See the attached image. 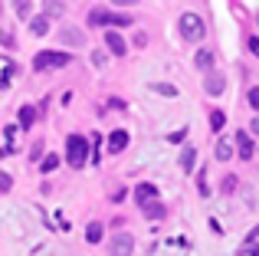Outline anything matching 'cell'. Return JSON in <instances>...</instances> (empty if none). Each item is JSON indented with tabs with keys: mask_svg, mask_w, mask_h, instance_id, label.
I'll return each mask as SVG.
<instances>
[{
	"mask_svg": "<svg viewBox=\"0 0 259 256\" xmlns=\"http://www.w3.org/2000/svg\"><path fill=\"white\" fill-rule=\"evenodd\" d=\"M30 26H33V33H36V36H46V33H50V20H46V17H33Z\"/></svg>",
	"mask_w": 259,
	"mask_h": 256,
	"instance_id": "18",
	"label": "cell"
},
{
	"mask_svg": "<svg viewBox=\"0 0 259 256\" xmlns=\"http://www.w3.org/2000/svg\"><path fill=\"white\" fill-rule=\"evenodd\" d=\"M249 53L259 59V36H249Z\"/></svg>",
	"mask_w": 259,
	"mask_h": 256,
	"instance_id": "30",
	"label": "cell"
},
{
	"mask_svg": "<svg viewBox=\"0 0 259 256\" xmlns=\"http://www.w3.org/2000/svg\"><path fill=\"white\" fill-rule=\"evenodd\" d=\"M56 164H59V158H56V154H46V158L39 161V171H43V174H50Z\"/></svg>",
	"mask_w": 259,
	"mask_h": 256,
	"instance_id": "22",
	"label": "cell"
},
{
	"mask_svg": "<svg viewBox=\"0 0 259 256\" xmlns=\"http://www.w3.org/2000/svg\"><path fill=\"white\" fill-rule=\"evenodd\" d=\"M246 99H249V105H253V109L259 112V86H253V89H249V96H246Z\"/></svg>",
	"mask_w": 259,
	"mask_h": 256,
	"instance_id": "26",
	"label": "cell"
},
{
	"mask_svg": "<svg viewBox=\"0 0 259 256\" xmlns=\"http://www.w3.org/2000/svg\"><path fill=\"white\" fill-rule=\"evenodd\" d=\"M194 161H197V151L194 148H184L181 151V167L184 171H194Z\"/></svg>",
	"mask_w": 259,
	"mask_h": 256,
	"instance_id": "16",
	"label": "cell"
},
{
	"mask_svg": "<svg viewBox=\"0 0 259 256\" xmlns=\"http://www.w3.org/2000/svg\"><path fill=\"white\" fill-rule=\"evenodd\" d=\"M59 43H69V46H82V30H72V26H63V30L56 33Z\"/></svg>",
	"mask_w": 259,
	"mask_h": 256,
	"instance_id": "10",
	"label": "cell"
},
{
	"mask_svg": "<svg viewBox=\"0 0 259 256\" xmlns=\"http://www.w3.org/2000/svg\"><path fill=\"white\" fill-rule=\"evenodd\" d=\"M256 26H259V17H256Z\"/></svg>",
	"mask_w": 259,
	"mask_h": 256,
	"instance_id": "33",
	"label": "cell"
},
{
	"mask_svg": "<svg viewBox=\"0 0 259 256\" xmlns=\"http://www.w3.org/2000/svg\"><path fill=\"white\" fill-rule=\"evenodd\" d=\"M154 92H161V96H177V89L167 86V82H154Z\"/></svg>",
	"mask_w": 259,
	"mask_h": 256,
	"instance_id": "24",
	"label": "cell"
},
{
	"mask_svg": "<svg viewBox=\"0 0 259 256\" xmlns=\"http://www.w3.org/2000/svg\"><path fill=\"white\" fill-rule=\"evenodd\" d=\"M108 26H135V20L128 13H108Z\"/></svg>",
	"mask_w": 259,
	"mask_h": 256,
	"instance_id": "17",
	"label": "cell"
},
{
	"mask_svg": "<svg viewBox=\"0 0 259 256\" xmlns=\"http://www.w3.org/2000/svg\"><path fill=\"white\" fill-rule=\"evenodd\" d=\"M253 135H259V118H253V128H249Z\"/></svg>",
	"mask_w": 259,
	"mask_h": 256,
	"instance_id": "32",
	"label": "cell"
},
{
	"mask_svg": "<svg viewBox=\"0 0 259 256\" xmlns=\"http://www.w3.org/2000/svg\"><path fill=\"white\" fill-rule=\"evenodd\" d=\"M223 122H227V115H223L220 109H217V112H210V128H213V132H220Z\"/></svg>",
	"mask_w": 259,
	"mask_h": 256,
	"instance_id": "23",
	"label": "cell"
},
{
	"mask_svg": "<svg viewBox=\"0 0 259 256\" xmlns=\"http://www.w3.org/2000/svg\"><path fill=\"white\" fill-rule=\"evenodd\" d=\"M194 63H197V69H210L213 66V50H200L194 56Z\"/></svg>",
	"mask_w": 259,
	"mask_h": 256,
	"instance_id": "12",
	"label": "cell"
},
{
	"mask_svg": "<svg viewBox=\"0 0 259 256\" xmlns=\"http://www.w3.org/2000/svg\"><path fill=\"white\" fill-rule=\"evenodd\" d=\"M0 43H4V46H13V33L10 30H0Z\"/></svg>",
	"mask_w": 259,
	"mask_h": 256,
	"instance_id": "29",
	"label": "cell"
},
{
	"mask_svg": "<svg viewBox=\"0 0 259 256\" xmlns=\"http://www.w3.org/2000/svg\"><path fill=\"white\" fill-rule=\"evenodd\" d=\"M13 10L20 20H30V0H13Z\"/></svg>",
	"mask_w": 259,
	"mask_h": 256,
	"instance_id": "20",
	"label": "cell"
},
{
	"mask_svg": "<svg viewBox=\"0 0 259 256\" xmlns=\"http://www.w3.org/2000/svg\"><path fill=\"white\" fill-rule=\"evenodd\" d=\"M236 191V178L230 174V178H223V194H233Z\"/></svg>",
	"mask_w": 259,
	"mask_h": 256,
	"instance_id": "27",
	"label": "cell"
},
{
	"mask_svg": "<svg viewBox=\"0 0 259 256\" xmlns=\"http://www.w3.org/2000/svg\"><path fill=\"white\" fill-rule=\"evenodd\" d=\"M217 158H220V161H230V158H233V145H230L227 138L217 141Z\"/></svg>",
	"mask_w": 259,
	"mask_h": 256,
	"instance_id": "15",
	"label": "cell"
},
{
	"mask_svg": "<svg viewBox=\"0 0 259 256\" xmlns=\"http://www.w3.org/2000/svg\"><path fill=\"white\" fill-rule=\"evenodd\" d=\"M177 26H181V36L187 39V43H200V39L207 36V26H203L200 13H181Z\"/></svg>",
	"mask_w": 259,
	"mask_h": 256,
	"instance_id": "1",
	"label": "cell"
},
{
	"mask_svg": "<svg viewBox=\"0 0 259 256\" xmlns=\"http://www.w3.org/2000/svg\"><path fill=\"white\" fill-rule=\"evenodd\" d=\"M135 253V237L132 233H118L108 240V256H132Z\"/></svg>",
	"mask_w": 259,
	"mask_h": 256,
	"instance_id": "4",
	"label": "cell"
},
{
	"mask_svg": "<svg viewBox=\"0 0 259 256\" xmlns=\"http://www.w3.org/2000/svg\"><path fill=\"white\" fill-rule=\"evenodd\" d=\"M10 187H13V178H10V174H4V171H0V194H7Z\"/></svg>",
	"mask_w": 259,
	"mask_h": 256,
	"instance_id": "25",
	"label": "cell"
},
{
	"mask_svg": "<svg viewBox=\"0 0 259 256\" xmlns=\"http://www.w3.org/2000/svg\"><path fill=\"white\" fill-rule=\"evenodd\" d=\"M203 89H207V96H220V92L227 89V79H223L220 72H210V76L203 79Z\"/></svg>",
	"mask_w": 259,
	"mask_h": 256,
	"instance_id": "5",
	"label": "cell"
},
{
	"mask_svg": "<svg viewBox=\"0 0 259 256\" xmlns=\"http://www.w3.org/2000/svg\"><path fill=\"white\" fill-rule=\"evenodd\" d=\"M236 151H240V158H253V138H249V132H236Z\"/></svg>",
	"mask_w": 259,
	"mask_h": 256,
	"instance_id": "9",
	"label": "cell"
},
{
	"mask_svg": "<svg viewBox=\"0 0 259 256\" xmlns=\"http://www.w3.org/2000/svg\"><path fill=\"white\" fill-rule=\"evenodd\" d=\"M63 10H66V7L59 4V0H46V20H50V17H63Z\"/></svg>",
	"mask_w": 259,
	"mask_h": 256,
	"instance_id": "19",
	"label": "cell"
},
{
	"mask_svg": "<svg viewBox=\"0 0 259 256\" xmlns=\"http://www.w3.org/2000/svg\"><path fill=\"white\" fill-rule=\"evenodd\" d=\"M236 256H259V246H256V243H246V246H243V250L236 253Z\"/></svg>",
	"mask_w": 259,
	"mask_h": 256,
	"instance_id": "28",
	"label": "cell"
},
{
	"mask_svg": "<svg viewBox=\"0 0 259 256\" xmlns=\"http://www.w3.org/2000/svg\"><path fill=\"white\" fill-rule=\"evenodd\" d=\"M33 122H36V109H33V105H23V109H20V125L33 128Z\"/></svg>",
	"mask_w": 259,
	"mask_h": 256,
	"instance_id": "14",
	"label": "cell"
},
{
	"mask_svg": "<svg viewBox=\"0 0 259 256\" xmlns=\"http://www.w3.org/2000/svg\"><path fill=\"white\" fill-rule=\"evenodd\" d=\"M105 46H108V50H112V53H115V56H125V53H128V46H125V39H121V36H118V33H115V30H108V33H105Z\"/></svg>",
	"mask_w": 259,
	"mask_h": 256,
	"instance_id": "8",
	"label": "cell"
},
{
	"mask_svg": "<svg viewBox=\"0 0 259 256\" xmlns=\"http://www.w3.org/2000/svg\"><path fill=\"white\" fill-rule=\"evenodd\" d=\"M85 240H89V243H99V240H102V224H89Z\"/></svg>",
	"mask_w": 259,
	"mask_h": 256,
	"instance_id": "21",
	"label": "cell"
},
{
	"mask_svg": "<svg viewBox=\"0 0 259 256\" xmlns=\"http://www.w3.org/2000/svg\"><path fill=\"white\" fill-rule=\"evenodd\" d=\"M108 23V10H102V7H95L92 13H89V26H105Z\"/></svg>",
	"mask_w": 259,
	"mask_h": 256,
	"instance_id": "13",
	"label": "cell"
},
{
	"mask_svg": "<svg viewBox=\"0 0 259 256\" xmlns=\"http://www.w3.org/2000/svg\"><path fill=\"white\" fill-rule=\"evenodd\" d=\"M141 210H145V217H148V220H161V217H164V204H158V200L145 204Z\"/></svg>",
	"mask_w": 259,
	"mask_h": 256,
	"instance_id": "11",
	"label": "cell"
},
{
	"mask_svg": "<svg viewBox=\"0 0 259 256\" xmlns=\"http://www.w3.org/2000/svg\"><path fill=\"white\" fill-rule=\"evenodd\" d=\"M125 145H128V132L125 128H115V132L108 135V151L118 154V151H125Z\"/></svg>",
	"mask_w": 259,
	"mask_h": 256,
	"instance_id": "6",
	"label": "cell"
},
{
	"mask_svg": "<svg viewBox=\"0 0 259 256\" xmlns=\"http://www.w3.org/2000/svg\"><path fill=\"white\" fill-rule=\"evenodd\" d=\"M66 158H69L72 167H82L89 161V141L82 135H69V138H66Z\"/></svg>",
	"mask_w": 259,
	"mask_h": 256,
	"instance_id": "2",
	"label": "cell"
},
{
	"mask_svg": "<svg viewBox=\"0 0 259 256\" xmlns=\"http://www.w3.org/2000/svg\"><path fill=\"white\" fill-rule=\"evenodd\" d=\"M69 66V53H56V50H43L33 56V69L43 72V69H63Z\"/></svg>",
	"mask_w": 259,
	"mask_h": 256,
	"instance_id": "3",
	"label": "cell"
},
{
	"mask_svg": "<svg viewBox=\"0 0 259 256\" xmlns=\"http://www.w3.org/2000/svg\"><path fill=\"white\" fill-rule=\"evenodd\" d=\"M118 7H132V4H138V0H115Z\"/></svg>",
	"mask_w": 259,
	"mask_h": 256,
	"instance_id": "31",
	"label": "cell"
},
{
	"mask_svg": "<svg viewBox=\"0 0 259 256\" xmlns=\"http://www.w3.org/2000/svg\"><path fill=\"white\" fill-rule=\"evenodd\" d=\"M154 197H158V187H154V184H138V187H135V200H138L141 207L151 204Z\"/></svg>",
	"mask_w": 259,
	"mask_h": 256,
	"instance_id": "7",
	"label": "cell"
}]
</instances>
